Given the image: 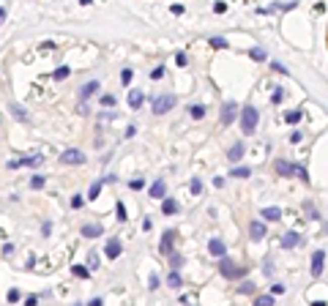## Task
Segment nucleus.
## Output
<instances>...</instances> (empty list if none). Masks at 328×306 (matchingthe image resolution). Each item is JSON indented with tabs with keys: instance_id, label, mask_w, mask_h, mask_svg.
Here are the masks:
<instances>
[{
	"instance_id": "obj_57",
	"label": "nucleus",
	"mask_w": 328,
	"mask_h": 306,
	"mask_svg": "<svg viewBox=\"0 0 328 306\" xmlns=\"http://www.w3.org/2000/svg\"><path fill=\"white\" fill-rule=\"evenodd\" d=\"M14 243H6V246H3V257H9V254H14Z\"/></svg>"
},
{
	"instance_id": "obj_46",
	"label": "nucleus",
	"mask_w": 328,
	"mask_h": 306,
	"mask_svg": "<svg viewBox=\"0 0 328 306\" xmlns=\"http://www.w3.org/2000/svg\"><path fill=\"white\" fill-rule=\"evenodd\" d=\"M271 69L276 71V74H290V71H287V66H285V63H279V60H273V63H271Z\"/></svg>"
},
{
	"instance_id": "obj_60",
	"label": "nucleus",
	"mask_w": 328,
	"mask_h": 306,
	"mask_svg": "<svg viewBox=\"0 0 328 306\" xmlns=\"http://www.w3.org/2000/svg\"><path fill=\"white\" fill-rule=\"evenodd\" d=\"M50 233H52V224L44 222V224H41V235H50Z\"/></svg>"
},
{
	"instance_id": "obj_33",
	"label": "nucleus",
	"mask_w": 328,
	"mask_h": 306,
	"mask_svg": "<svg viewBox=\"0 0 328 306\" xmlns=\"http://www.w3.org/2000/svg\"><path fill=\"white\" fill-rule=\"evenodd\" d=\"M189 115H192L194 120L205 118V107H203V104H192V107H189Z\"/></svg>"
},
{
	"instance_id": "obj_62",
	"label": "nucleus",
	"mask_w": 328,
	"mask_h": 306,
	"mask_svg": "<svg viewBox=\"0 0 328 306\" xmlns=\"http://www.w3.org/2000/svg\"><path fill=\"white\" fill-rule=\"evenodd\" d=\"M88 306H104V301H102V298H90Z\"/></svg>"
},
{
	"instance_id": "obj_10",
	"label": "nucleus",
	"mask_w": 328,
	"mask_h": 306,
	"mask_svg": "<svg viewBox=\"0 0 328 306\" xmlns=\"http://www.w3.org/2000/svg\"><path fill=\"white\" fill-rule=\"evenodd\" d=\"M104 254L110 257V260H118V257L123 254V243H120L118 238H110V241H107V246H104Z\"/></svg>"
},
{
	"instance_id": "obj_54",
	"label": "nucleus",
	"mask_w": 328,
	"mask_h": 306,
	"mask_svg": "<svg viewBox=\"0 0 328 306\" xmlns=\"http://www.w3.org/2000/svg\"><path fill=\"white\" fill-rule=\"evenodd\" d=\"M6 167H9V169H19V167H22V159H14V161H6Z\"/></svg>"
},
{
	"instance_id": "obj_36",
	"label": "nucleus",
	"mask_w": 328,
	"mask_h": 306,
	"mask_svg": "<svg viewBox=\"0 0 328 306\" xmlns=\"http://www.w3.org/2000/svg\"><path fill=\"white\" fill-rule=\"evenodd\" d=\"M180 265H183V254H178V251H175V254L170 257V268L172 271H180Z\"/></svg>"
},
{
	"instance_id": "obj_32",
	"label": "nucleus",
	"mask_w": 328,
	"mask_h": 306,
	"mask_svg": "<svg viewBox=\"0 0 328 306\" xmlns=\"http://www.w3.org/2000/svg\"><path fill=\"white\" fill-rule=\"evenodd\" d=\"M44 186H46L44 175H33V178H30V189H33V192H38V189H44Z\"/></svg>"
},
{
	"instance_id": "obj_26",
	"label": "nucleus",
	"mask_w": 328,
	"mask_h": 306,
	"mask_svg": "<svg viewBox=\"0 0 328 306\" xmlns=\"http://www.w3.org/2000/svg\"><path fill=\"white\" fill-rule=\"evenodd\" d=\"M249 58H252V60H257V63H263V60L268 58V52H265L263 47H252V50H249Z\"/></svg>"
},
{
	"instance_id": "obj_18",
	"label": "nucleus",
	"mask_w": 328,
	"mask_h": 306,
	"mask_svg": "<svg viewBox=\"0 0 328 306\" xmlns=\"http://www.w3.org/2000/svg\"><path fill=\"white\" fill-rule=\"evenodd\" d=\"M126 101H129L131 110H139V107H143V101H145V93L143 91H129V99H126Z\"/></svg>"
},
{
	"instance_id": "obj_58",
	"label": "nucleus",
	"mask_w": 328,
	"mask_h": 306,
	"mask_svg": "<svg viewBox=\"0 0 328 306\" xmlns=\"http://www.w3.org/2000/svg\"><path fill=\"white\" fill-rule=\"evenodd\" d=\"M77 112H79V115H88L90 110H88V104H85V101H79V104H77Z\"/></svg>"
},
{
	"instance_id": "obj_31",
	"label": "nucleus",
	"mask_w": 328,
	"mask_h": 306,
	"mask_svg": "<svg viewBox=\"0 0 328 306\" xmlns=\"http://www.w3.org/2000/svg\"><path fill=\"white\" fill-rule=\"evenodd\" d=\"M99 265H102L99 251H88V271H99Z\"/></svg>"
},
{
	"instance_id": "obj_23",
	"label": "nucleus",
	"mask_w": 328,
	"mask_h": 306,
	"mask_svg": "<svg viewBox=\"0 0 328 306\" xmlns=\"http://www.w3.org/2000/svg\"><path fill=\"white\" fill-rule=\"evenodd\" d=\"M11 115H14L19 123H28V120H30V115H28V110H25L22 104H11Z\"/></svg>"
},
{
	"instance_id": "obj_7",
	"label": "nucleus",
	"mask_w": 328,
	"mask_h": 306,
	"mask_svg": "<svg viewBox=\"0 0 328 306\" xmlns=\"http://www.w3.org/2000/svg\"><path fill=\"white\" fill-rule=\"evenodd\" d=\"M96 91H102V85H99V79H90V82H85L82 88H79V93H77V99L79 101H85V104H88V99L93 96V93Z\"/></svg>"
},
{
	"instance_id": "obj_44",
	"label": "nucleus",
	"mask_w": 328,
	"mask_h": 306,
	"mask_svg": "<svg viewBox=\"0 0 328 306\" xmlns=\"http://www.w3.org/2000/svg\"><path fill=\"white\" fill-rule=\"evenodd\" d=\"M298 3H293V0H282V3H276V9L279 11H290V9H296Z\"/></svg>"
},
{
	"instance_id": "obj_38",
	"label": "nucleus",
	"mask_w": 328,
	"mask_h": 306,
	"mask_svg": "<svg viewBox=\"0 0 328 306\" xmlns=\"http://www.w3.org/2000/svg\"><path fill=\"white\" fill-rule=\"evenodd\" d=\"M85 200H88V197H82V194H74V197H71V208H74V210H79V208L85 205Z\"/></svg>"
},
{
	"instance_id": "obj_37",
	"label": "nucleus",
	"mask_w": 328,
	"mask_h": 306,
	"mask_svg": "<svg viewBox=\"0 0 328 306\" xmlns=\"http://www.w3.org/2000/svg\"><path fill=\"white\" fill-rule=\"evenodd\" d=\"M296 175H298V178L304 181V183H309V181H312V178H309V172H306V167H304V164H296Z\"/></svg>"
},
{
	"instance_id": "obj_11",
	"label": "nucleus",
	"mask_w": 328,
	"mask_h": 306,
	"mask_svg": "<svg viewBox=\"0 0 328 306\" xmlns=\"http://www.w3.org/2000/svg\"><path fill=\"white\" fill-rule=\"evenodd\" d=\"M273 169H276V175H282V178L296 175V164H290L287 159H276V161H273Z\"/></svg>"
},
{
	"instance_id": "obj_64",
	"label": "nucleus",
	"mask_w": 328,
	"mask_h": 306,
	"mask_svg": "<svg viewBox=\"0 0 328 306\" xmlns=\"http://www.w3.org/2000/svg\"><path fill=\"white\" fill-rule=\"evenodd\" d=\"M74 306H82V303H74Z\"/></svg>"
},
{
	"instance_id": "obj_34",
	"label": "nucleus",
	"mask_w": 328,
	"mask_h": 306,
	"mask_svg": "<svg viewBox=\"0 0 328 306\" xmlns=\"http://www.w3.org/2000/svg\"><path fill=\"white\" fill-rule=\"evenodd\" d=\"M208 44L213 47V50H224V47H227V38H222V36H211Z\"/></svg>"
},
{
	"instance_id": "obj_8",
	"label": "nucleus",
	"mask_w": 328,
	"mask_h": 306,
	"mask_svg": "<svg viewBox=\"0 0 328 306\" xmlns=\"http://www.w3.org/2000/svg\"><path fill=\"white\" fill-rule=\"evenodd\" d=\"M172 241H175V230H167L162 235V243H159V251H162L164 257H172L175 251H172Z\"/></svg>"
},
{
	"instance_id": "obj_22",
	"label": "nucleus",
	"mask_w": 328,
	"mask_h": 306,
	"mask_svg": "<svg viewBox=\"0 0 328 306\" xmlns=\"http://www.w3.org/2000/svg\"><path fill=\"white\" fill-rule=\"evenodd\" d=\"M178 210H180L178 202H175V200H170V197H164V202H162V213H164V216H175Z\"/></svg>"
},
{
	"instance_id": "obj_59",
	"label": "nucleus",
	"mask_w": 328,
	"mask_h": 306,
	"mask_svg": "<svg viewBox=\"0 0 328 306\" xmlns=\"http://www.w3.org/2000/svg\"><path fill=\"white\" fill-rule=\"evenodd\" d=\"M170 11H172V14H175V17H180V14H183V11H186V9H183V6H178V3H175V6H172V9H170Z\"/></svg>"
},
{
	"instance_id": "obj_47",
	"label": "nucleus",
	"mask_w": 328,
	"mask_h": 306,
	"mask_svg": "<svg viewBox=\"0 0 328 306\" xmlns=\"http://www.w3.org/2000/svg\"><path fill=\"white\" fill-rule=\"evenodd\" d=\"M287 140H290L293 145H298V142L304 140V132H298V128H296V132H290V137H287Z\"/></svg>"
},
{
	"instance_id": "obj_52",
	"label": "nucleus",
	"mask_w": 328,
	"mask_h": 306,
	"mask_svg": "<svg viewBox=\"0 0 328 306\" xmlns=\"http://www.w3.org/2000/svg\"><path fill=\"white\" fill-rule=\"evenodd\" d=\"M164 77V66H156V69L151 71V79H162Z\"/></svg>"
},
{
	"instance_id": "obj_27",
	"label": "nucleus",
	"mask_w": 328,
	"mask_h": 306,
	"mask_svg": "<svg viewBox=\"0 0 328 306\" xmlns=\"http://www.w3.org/2000/svg\"><path fill=\"white\" fill-rule=\"evenodd\" d=\"M41 161H44V156H41V153H33V156H25L22 164H25V167H38Z\"/></svg>"
},
{
	"instance_id": "obj_21",
	"label": "nucleus",
	"mask_w": 328,
	"mask_h": 306,
	"mask_svg": "<svg viewBox=\"0 0 328 306\" xmlns=\"http://www.w3.org/2000/svg\"><path fill=\"white\" fill-rule=\"evenodd\" d=\"M304 210H306V219H309V222H320V219H323V216H320V210L314 208L312 200H304Z\"/></svg>"
},
{
	"instance_id": "obj_20",
	"label": "nucleus",
	"mask_w": 328,
	"mask_h": 306,
	"mask_svg": "<svg viewBox=\"0 0 328 306\" xmlns=\"http://www.w3.org/2000/svg\"><path fill=\"white\" fill-rule=\"evenodd\" d=\"M236 290H238V295H257V284L249 282V279H244Z\"/></svg>"
},
{
	"instance_id": "obj_15",
	"label": "nucleus",
	"mask_w": 328,
	"mask_h": 306,
	"mask_svg": "<svg viewBox=\"0 0 328 306\" xmlns=\"http://www.w3.org/2000/svg\"><path fill=\"white\" fill-rule=\"evenodd\" d=\"M148 192H151V197H153V200H162V197L167 194V183H164V178H156V181H153Z\"/></svg>"
},
{
	"instance_id": "obj_53",
	"label": "nucleus",
	"mask_w": 328,
	"mask_h": 306,
	"mask_svg": "<svg viewBox=\"0 0 328 306\" xmlns=\"http://www.w3.org/2000/svg\"><path fill=\"white\" fill-rule=\"evenodd\" d=\"M263 274L268 276V279L273 276V263H271V260H265V265H263Z\"/></svg>"
},
{
	"instance_id": "obj_9",
	"label": "nucleus",
	"mask_w": 328,
	"mask_h": 306,
	"mask_svg": "<svg viewBox=\"0 0 328 306\" xmlns=\"http://www.w3.org/2000/svg\"><path fill=\"white\" fill-rule=\"evenodd\" d=\"M265 233H268L265 222H260V219H252V222H249V235H252V241H263Z\"/></svg>"
},
{
	"instance_id": "obj_25",
	"label": "nucleus",
	"mask_w": 328,
	"mask_h": 306,
	"mask_svg": "<svg viewBox=\"0 0 328 306\" xmlns=\"http://www.w3.org/2000/svg\"><path fill=\"white\" fill-rule=\"evenodd\" d=\"M252 306H273V295H271V292H265V295H254Z\"/></svg>"
},
{
	"instance_id": "obj_40",
	"label": "nucleus",
	"mask_w": 328,
	"mask_h": 306,
	"mask_svg": "<svg viewBox=\"0 0 328 306\" xmlns=\"http://www.w3.org/2000/svg\"><path fill=\"white\" fill-rule=\"evenodd\" d=\"M189 189H192V194H200V192H203V181H200V178H192Z\"/></svg>"
},
{
	"instance_id": "obj_55",
	"label": "nucleus",
	"mask_w": 328,
	"mask_h": 306,
	"mask_svg": "<svg viewBox=\"0 0 328 306\" xmlns=\"http://www.w3.org/2000/svg\"><path fill=\"white\" fill-rule=\"evenodd\" d=\"M134 134H137V126H126V134H123L126 140H131V137H134Z\"/></svg>"
},
{
	"instance_id": "obj_48",
	"label": "nucleus",
	"mask_w": 328,
	"mask_h": 306,
	"mask_svg": "<svg viewBox=\"0 0 328 306\" xmlns=\"http://www.w3.org/2000/svg\"><path fill=\"white\" fill-rule=\"evenodd\" d=\"M159 284H162V279H159L156 274H151V276H148V287H151V290H159Z\"/></svg>"
},
{
	"instance_id": "obj_42",
	"label": "nucleus",
	"mask_w": 328,
	"mask_h": 306,
	"mask_svg": "<svg viewBox=\"0 0 328 306\" xmlns=\"http://www.w3.org/2000/svg\"><path fill=\"white\" fill-rule=\"evenodd\" d=\"M6 298H9V303H17L19 298H22V292H19L17 287H11V290H9V295H6Z\"/></svg>"
},
{
	"instance_id": "obj_45",
	"label": "nucleus",
	"mask_w": 328,
	"mask_h": 306,
	"mask_svg": "<svg viewBox=\"0 0 328 306\" xmlns=\"http://www.w3.org/2000/svg\"><path fill=\"white\" fill-rule=\"evenodd\" d=\"M175 63L180 66V69H183V66H189V55H186V52H178V55H175Z\"/></svg>"
},
{
	"instance_id": "obj_5",
	"label": "nucleus",
	"mask_w": 328,
	"mask_h": 306,
	"mask_svg": "<svg viewBox=\"0 0 328 306\" xmlns=\"http://www.w3.org/2000/svg\"><path fill=\"white\" fill-rule=\"evenodd\" d=\"M323 268H325V251L323 249H314L312 251V276L314 279H320V276H323Z\"/></svg>"
},
{
	"instance_id": "obj_41",
	"label": "nucleus",
	"mask_w": 328,
	"mask_h": 306,
	"mask_svg": "<svg viewBox=\"0 0 328 306\" xmlns=\"http://www.w3.org/2000/svg\"><path fill=\"white\" fill-rule=\"evenodd\" d=\"M99 101H102V107H115V96H112V93H104Z\"/></svg>"
},
{
	"instance_id": "obj_3",
	"label": "nucleus",
	"mask_w": 328,
	"mask_h": 306,
	"mask_svg": "<svg viewBox=\"0 0 328 306\" xmlns=\"http://www.w3.org/2000/svg\"><path fill=\"white\" fill-rule=\"evenodd\" d=\"M238 118H241V107L236 104V101H224L222 110H219V123L230 126V123H236Z\"/></svg>"
},
{
	"instance_id": "obj_29",
	"label": "nucleus",
	"mask_w": 328,
	"mask_h": 306,
	"mask_svg": "<svg viewBox=\"0 0 328 306\" xmlns=\"http://www.w3.org/2000/svg\"><path fill=\"white\" fill-rule=\"evenodd\" d=\"M252 175V167H236L230 169V178H249Z\"/></svg>"
},
{
	"instance_id": "obj_39",
	"label": "nucleus",
	"mask_w": 328,
	"mask_h": 306,
	"mask_svg": "<svg viewBox=\"0 0 328 306\" xmlns=\"http://www.w3.org/2000/svg\"><path fill=\"white\" fill-rule=\"evenodd\" d=\"M282 99H285L282 88H273V93H271V104H282Z\"/></svg>"
},
{
	"instance_id": "obj_24",
	"label": "nucleus",
	"mask_w": 328,
	"mask_h": 306,
	"mask_svg": "<svg viewBox=\"0 0 328 306\" xmlns=\"http://www.w3.org/2000/svg\"><path fill=\"white\" fill-rule=\"evenodd\" d=\"M102 189H104V178L102 181H93L90 189H88V200H96V197L102 194Z\"/></svg>"
},
{
	"instance_id": "obj_1",
	"label": "nucleus",
	"mask_w": 328,
	"mask_h": 306,
	"mask_svg": "<svg viewBox=\"0 0 328 306\" xmlns=\"http://www.w3.org/2000/svg\"><path fill=\"white\" fill-rule=\"evenodd\" d=\"M219 274H222L224 279H230V282H236V279H244L246 274H249V268L236 265L230 257H222V260H219Z\"/></svg>"
},
{
	"instance_id": "obj_56",
	"label": "nucleus",
	"mask_w": 328,
	"mask_h": 306,
	"mask_svg": "<svg viewBox=\"0 0 328 306\" xmlns=\"http://www.w3.org/2000/svg\"><path fill=\"white\" fill-rule=\"evenodd\" d=\"M213 11H216V14H224V11H227V3H222V0H219V3L213 6Z\"/></svg>"
},
{
	"instance_id": "obj_28",
	"label": "nucleus",
	"mask_w": 328,
	"mask_h": 306,
	"mask_svg": "<svg viewBox=\"0 0 328 306\" xmlns=\"http://www.w3.org/2000/svg\"><path fill=\"white\" fill-rule=\"evenodd\" d=\"M301 118H304V112H301V110H290V112H285V123H293V126H296Z\"/></svg>"
},
{
	"instance_id": "obj_49",
	"label": "nucleus",
	"mask_w": 328,
	"mask_h": 306,
	"mask_svg": "<svg viewBox=\"0 0 328 306\" xmlns=\"http://www.w3.org/2000/svg\"><path fill=\"white\" fill-rule=\"evenodd\" d=\"M115 213H118V219H120V222H126V205H123L120 200H118V205H115Z\"/></svg>"
},
{
	"instance_id": "obj_61",
	"label": "nucleus",
	"mask_w": 328,
	"mask_h": 306,
	"mask_svg": "<svg viewBox=\"0 0 328 306\" xmlns=\"http://www.w3.org/2000/svg\"><path fill=\"white\" fill-rule=\"evenodd\" d=\"M36 303H38L36 295H28V298H25V306H36Z\"/></svg>"
},
{
	"instance_id": "obj_16",
	"label": "nucleus",
	"mask_w": 328,
	"mask_h": 306,
	"mask_svg": "<svg viewBox=\"0 0 328 306\" xmlns=\"http://www.w3.org/2000/svg\"><path fill=\"white\" fill-rule=\"evenodd\" d=\"M244 151H246V145H244V142H232V145H230V151H227V159H230V161H241V159H244Z\"/></svg>"
},
{
	"instance_id": "obj_63",
	"label": "nucleus",
	"mask_w": 328,
	"mask_h": 306,
	"mask_svg": "<svg viewBox=\"0 0 328 306\" xmlns=\"http://www.w3.org/2000/svg\"><path fill=\"white\" fill-rule=\"evenodd\" d=\"M3 17H6V11H3V9H0V19H3Z\"/></svg>"
},
{
	"instance_id": "obj_43",
	"label": "nucleus",
	"mask_w": 328,
	"mask_h": 306,
	"mask_svg": "<svg viewBox=\"0 0 328 306\" xmlns=\"http://www.w3.org/2000/svg\"><path fill=\"white\" fill-rule=\"evenodd\" d=\"M129 189H131V192H139V189H145V181H143V178L129 181Z\"/></svg>"
},
{
	"instance_id": "obj_17",
	"label": "nucleus",
	"mask_w": 328,
	"mask_h": 306,
	"mask_svg": "<svg viewBox=\"0 0 328 306\" xmlns=\"http://www.w3.org/2000/svg\"><path fill=\"white\" fill-rule=\"evenodd\" d=\"M260 216H263V222H279V219H282V208H276V205L263 208V210H260Z\"/></svg>"
},
{
	"instance_id": "obj_6",
	"label": "nucleus",
	"mask_w": 328,
	"mask_h": 306,
	"mask_svg": "<svg viewBox=\"0 0 328 306\" xmlns=\"http://www.w3.org/2000/svg\"><path fill=\"white\" fill-rule=\"evenodd\" d=\"M85 161H88V156L82 151H77V148H69V151H63V156H60V164H85Z\"/></svg>"
},
{
	"instance_id": "obj_19",
	"label": "nucleus",
	"mask_w": 328,
	"mask_h": 306,
	"mask_svg": "<svg viewBox=\"0 0 328 306\" xmlns=\"http://www.w3.org/2000/svg\"><path fill=\"white\" fill-rule=\"evenodd\" d=\"M167 287H170V290H180V287H183L180 271H170V274H167Z\"/></svg>"
},
{
	"instance_id": "obj_51",
	"label": "nucleus",
	"mask_w": 328,
	"mask_h": 306,
	"mask_svg": "<svg viewBox=\"0 0 328 306\" xmlns=\"http://www.w3.org/2000/svg\"><path fill=\"white\" fill-rule=\"evenodd\" d=\"M120 82H123V85L131 82V69H123V71H120Z\"/></svg>"
},
{
	"instance_id": "obj_2",
	"label": "nucleus",
	"mask_w": 328,
	"mask_h": 306,
	"mask_svg": "<svg viewBox=\"0 0 328 306\" xmlns=\"http://www.w3.org/2000/svg\"><path fill=\"white\" fill-rule=\"evenodd\" d=\"M257 123H260V112H257V107L246 104L244 110H241V128H244V134H254Z\"/></svg>"
},
{
	"instance_id": "obj_14",
	"label": "nucleus",
	"mask_w": 328,
	"mask_h": 306,
	"mask_svg": "<svg viewBox=\"0 0 328 306\" xmlns=\"http://www.w3.org/2000/svg\"><path fill=\"white\" fill-rule=\"evenodd\" d=\"M301 243H304V238H301V233H296V230H290V233L282 235V246L285 249H296V246H301Z\"/></svg>"
},
{
	"instance_id": "obj_30",
	"label": "nucleus",
	"mask_w": 328,
	"mask_h": 306,
	"mask_svg": "<svg viewBox=\"0 0 328 306\" xmlns=\"http://www.w3.org/2000/svg\"><path fill=\"white\" fill-rule=\"evenodd\" d=\"M71 274H74L77 279H88L90 271H88V265H71Z\"/></svg>"
},
{
	"instance_id": "obj_50",
	"label": "nucleus",
	"mask_w": 328,
	"mask_h": 306,
	"mask_svg": "<svg viewBox=\"0 0 328 306\" xmlns=\"http://www.w3.org/2000/svg\"><path fill=\"white\" fill-rule=\"evenodd\" d=\"M287 287H285V284L282 282H276V284H271V295H282V292H285Z\"/></svg>"
},
{
	"instance_id": "obj_35",
	"label": "nucleus",
	"mask_w": 328,
	"mask_h": 306,
	"mask_svg": "<svg viewBox=\"0 0 328 306\" xmlns=\"http://www.w3.org/2000/svg\"><path fill=\"white\" fill-rule=\"evenodd\" d=\"M69 74H71V69H69V66H60V69H58L55 74H52V77H55V82H63V79L69 77Z\"/></svg>"
},
{
	"instance_id": "obj_12",
	"label": "nucleus",
	"mask_w": 328,
	"mask_h": 306,
	"mask_svg": "<svg viewBox=\"0 0 328 306\" xmlns=\"http://www.w3.org/2000/svg\"><path fill=\"white\" fill-rule=\"evenodd\" d=\"M102 233H104V227H102V224H96V222H85L82 227H79V235H82V238H99Z\"/></svg>"
},
{
	"instance_id": "obj_13",
	"label": "nucleus",
	"mask_w": 328,
	"mask_h": 306,
	"mask_svg": "<svg viewBox=\"0 0 328 306\" xmlns=\"http://www.w3.org/2000/svg\"><path fill=\"white\" fill-rule=\"evenodd\" d=\"M208 254H211V257H219V260H222V257H227L224 241H219V238H211V241H208Z\"/></svg>"
},
{
	"instance_id": "obj_4",
	"label": "nucleus",
	"mask_w": 328,
	"mask_h": 306,
	"mask_svg": "<svg viewBox=\"0 0 328 306\" xmlns=\"http://www.w3.org/2000/svg\"><path fill=\"white\" fill-rule=\"evenodd\" d=\"M175 96L172 93H162V96H156L153 99V104H151V110H153V115H164V112H170L172 107H175Z\"/></svg>"
}]
</instances>
